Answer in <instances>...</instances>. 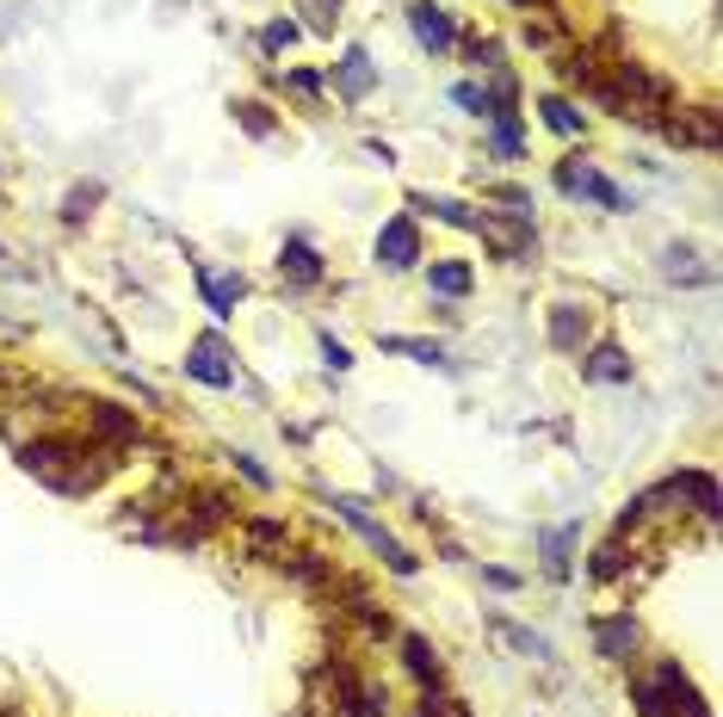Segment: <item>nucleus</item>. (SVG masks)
Listing matches in <instances>:
<instances>
[{"label":"nucleus","mask_w":723,"mask_h":717,"mask_svg":"<svg viewBox=\"0 0 723 717\" xmlns=\"http://www.w3.org/2000/svg\"><path fill=\"white\" fill-rule=\"evenodd\" d=\"M408 205H420V210H433L439 223H452V229H476V217H470V205H457V198H427V192H415Z\"/></svg>","instance_id":"dca6fc26"},{"label":"nucleus","mask_w":723,"mask_h":717,"mask_svg":"<svg viewBox=\"0 0 723 717\" xmlns=\"http://www.w3.org/2000/svg\"><path fill=\"white\" fill-rule=\"evenodd\" d=\"M334 87H341V99H365L371 87H378V69H371V57H365V50H346V57L334 62Z\"/></svg>","instance_id":"1a4fd4ad"},{"label":"nucleus","mask_w":723,"mask_h":717,"mask_svg":"<svg viewBox=\"0 0 723 717\" xmlns=\"http://www.w3.org/2000/svg\"><path fill=\"white\" fill-rule=\"evenodd\" d=\"M87 434H94L99 452H112V446H131V439H136V415H124L118 402H87Z\"/></svg>","instance_id":"20e7f679"},{"label":"nucleus","mask_w":723,"mask_h":717,"mask_svg":"<svg viewBox=\"0 0 723 717\" xmlns=\"http://www.w3.org/2000/svg\"><path fill=\"white\" fill-rule=\"evenodd\" d=\"M408 25H415L420 50H433V57H445V50L457 44L452 13H445V7H433V0H415V7H408Z\"/></svg>","instance_id":"39448f33"},{"label":"nucleus","mask_w":723,"mask_h":717,"mask_svg":"<svg viewBox=\"0 0 723 717\" xmlns=\"http://www.w3.org/2000/svg\"><path fill=\"white\" fill-rule=\"evenodd\" d=\"M551 347H556V353H581V347H588V309L556 303V309H551Z\"/></svg>","instance_id":"9d476101"},{"label":"nucleus","mask_w":723,"mask_h":717,"mask_svg":"<svg viewBox=\"0 0 723 717\" xmlns=\"http://www.w3.org/2000/svg\"><path fill=\"white\" fill-rule=\"evenodd\" d=\"M235 112H242V124H248L254 136H267V131H272V124H267V106H254V99H242Z\"/></svg>","instance_id":"4be33fe9"},{"label":"nucleus","mask_w":723,"mask_h":717,"mask_svg":"<svg viewBox=\"0 0 723 717\" xmlns=\"http://www.w3.org/2000/svg\"><path fill=\"white\" fill-rule=\"evenodd\" d=\"M514 7H532V0H514Z\"/></svg>","instance_id":"a878e982"},{"label":"nucleus","mask_w":723,"mask_h":717,"mask_svg":"<svg viewBox=\"0 0 723 717\" xmlns=\"http://www.w3.org/2000/svg\"><path fill=\"white\" fill-rule=\"evenodd\" d=\"M334 508H341V520H346V526H353V532H359L365 545L378 550V557H383V563H390V569H396V575H415V557H408V550L396 545V532H383L378 520L365 513V501H353V495H341Z\"/></svg>","instance_id":"f257e3e1"},{"label":"nucleus","mask_w":723,"mask_h":717,"mask_svg":"<svg viewBox=\"0 0 723 717\" xmlns=\"http://www.w3.org/2000/svg\"><path fill=\"white\" fill-rule=\"evenodd\" d=\"M297 38H304V25H297V20H272V25H267V38H260V44H267L272 57H279V50H291Z\"/></svg>","instance_id":"6ab92c4d"},{"label":"nucleus","mask_w":723,"mask_h":717,"mask_svg":"<svg viewBox=\"0 0 723 717\" xmlns=\"http://www.w3.org/2000/svg\"><path fill=\"white\" fill-rule=\"evenodd\" d=\"M427 284H433L439 297H470L476 272L464 260H433V266H427Z\"/></svg>","instance_id":"ddd939ff"},{"label":"nucleus","mask_w":723,"mask_h":717,"mask_svg":"<svg viewBox=\"0 0 723 717\" xmlns=\"http://www.w3.org/2000/svg\"><path fill=\"white\" fill-rule=\"evenodd\" d=\"M297 13L316 38H334V25H341V0H297Z\"/></svg>","instance_id":"4468645a"},{"label":"nucleus","mask_w":723,"mask_h":717,"mask_svg":"<svg viewBox=\"0 0 723 717\" xmlns=\"http://www.w3.org/2000/svg\"><path fill=\"white\" fill-rule=\"evenodd\" d=\"M556 186L569 192V198H588V205H600V210H625V192L612 186L600 168H588V161H563V168H556Z\"/></svg>","instance_id":"f03ea898"},{"label":"nucleus","mask_w":723,"mask_h":717,"mask_svg":"<svg viewBox=\"0 0 723 717\" xmlns=\"http://www.w3.org/2000/svg\"><path fill=\"white\" fill-rule=\"evenodd\" d=\"M415 260H420V229L408 223V217H390V223L378 229V266L383 272H408Z\"/></svg>","instance_id":"7ed1b4c3"},{"label":"nucleus","mask_w":723,"mask_h":717,"mask_svg":"<svg viewBox=\"0 0 723 717\" xmlns=\"http://www.w3.org/2000/svg\"><path fill=\"white\" fill-rule=\"evenodd\" d=\"M402 656H408V668H415V680H427V686H433V680H439V656H433V649H427V643H420V637H402Z\"/></svg>","instance_id":"a211bd4d"},{"label":"nucleus","mask_w":723,"mask_h":717,"mask_svg":"<svg viewBox=\"0 0 723 717\" xmlns=\"http://www.w3.org/2000/svg\"><path fill=\"white\" fill-rule=\"evenodd\" d=\"M99 192H75V198H69V223H81V217H87V205H94Z\"/></svg>","instance_id":"393cba45"},{"label":"nucleus","mask_w":723,"mask_h":717,"mask_svg":"<svg viewBox=\"0 0 723 717\" xmlns=\"http://www.w3.org/2000/svg\"><path fill=\"white\" fill-rule=\"evenodd\" d=\"M569 545H575V532H551V538H544V550H551V557H544V563H551L556 575H563V569H569Z\"/></svg>","instance_id":"412c9836"},{"label":"nucleus","mask_w":723,"mask_h":717,"mask_svg":"<svg viewBox=\"0 0 723 717\" xmlns=\"http://www.w3.org/2000/svg\"><path fill=\"white\" fill-rule=\"evenodd\" d=\"M667 143L681 149H718V106H699V112H681L674 124H662Z\"/></svg>","instance_id":"423d86ee"},{"label":"nucleus","mask_w":723,"mask_h":717,"mask_svg":"<svg viewBox=\"0 0 723 717\" xmlns=\"http://www.w3.org/2000/svg\"><path fill=\"white\" fill-rule=\"evenodd\" d=\"M186 372H192V378H205V384H217V390L235 384V365H229V353H223V340H217V335H205L186 353Z\"/></svg>","instance_id":"0eeeda50"},{"label":"nucleus","mask_w":723,"mask_h":717,"mask_svg":"<svg viewBox=\"0 0 723 717\" xmlns=\"http://www.w3.org/2000/svg\"><path fill=\"white\" fill-rule=\"evenodd\" d=\"M322 353H328V365H334V372H346V365H353V353H346L334 335H322Z\"/></svg>","instance_id":"b1692460"},{"label":"nucleus","mask_w":723,"mask_h":717,"mask_svg":"<svg viewBox=\"0 0 723 717\" xmlns=\"http://www.w3.org/2000/svg\"><path fill=\"white\" fill-rule=\"evenodd\" d=\"M593 649H600L606 661H625L630 649H637V619H630V612H618V619H600V624H593Z\"/></svg>","instance_id":"6e6552de"},{"label":"nucleus","mask_w":723,"mask_h":717,"mask_svg":"<svg viewBox=\"0 0 723 717\" xmlns=\"http://www.w3.org/2000/svg\"><path fill=\"white\" fill-rule=\"evenodd\" d=\"M205 303H210V316H229L242 303V279H205Z\"/></svg>","instance_id":"f3484780"},{"label":"nucleus","mask_w":723,"mask_h":717,"mask_svg":"<svg viewBox=\"0 0 723 717\" xmlns=\"http://www.w3.org/2000/svg\"><path fill=\"white\" fill-rule=\"evenodd\" d=\"M248 538H254L260 550H285V526H279V520H254Z\"/></svg>","instance_id":"aec40b11"},{"label":"nucleus","mask_w":723,"mask_h":717,"mask_svg":"<svg viewBox=\"0 0 723 717\" xmlns=\"http://www.w3.org/2000/svg\"><path fill=\"white\" fill-rule=\"evenodd\" d=\"M279 279H291V284H316V279H322L316 247H309V242H285V247H279Z\"/></svg>","instance_id":"9b49d317"},{"label":"nucleus","mask_w":723,"mask_h":717,"mask_svg":"<svg viewBox=\"0 0 723 717\" xmlns=\"http://www.w3.org/2000/svg\"><path fill=\"white\" fill-rule=\"evenodd\" d=\"M452 99L464 106V112H476V118H482V87H470V81H457V87H452Z\"/></svg>","instance_id":"5701e85b"},{"label":"nucleus","mask_w":723,"mask_h":717,"mask_svg":"<svg viewBox=\"0 0 723 717\" xmlns=\"http://www.w3.org/2000/svg\"><path fill=\"white\" fill-rule=\"evenodd\" d=\"M581 378L588 384H630V358L618 353V347H593V353L581 358Z\"/></svg>","instance_id":"f8f14e48"},{"label":"nucleus","mask_w":723,"mask_h":717,"mask_svg":"<svg viewBox=\"0 0 723 717\" xmlns=\"http://www.w3.org/2000/svg\"><path fill=\"white\" fill-rule=\"evenodd\" d=\"M538 112H544V124H551L556 136H575V131H581V112H575L563 94H544V99H538Z\"/></svg>","instance_id":"2eb2a0df"}]
</instances>
